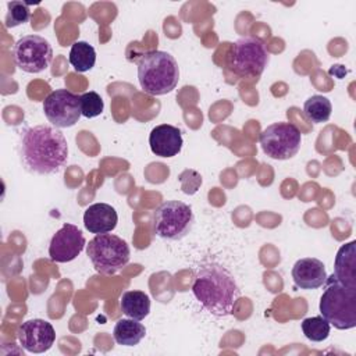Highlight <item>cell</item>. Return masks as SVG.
<instances>
[{"mask_svg":"<svg viewBox=\"0 0 356 356\" xmlns=\"http://www.w3.org/2000/svg\"><path fill=\"white\" fill-rule=\"evenodd\" d=\"M19 154L24 167L33 174L58 172L68 160V143L64 134L51 125H35L21 135Z\"/></svg>","mask_w":356,"mask_h":356,"instance_id":"cell-1","label":"cell"},{"mask_svg":"<svg viewBox=\"0 0 356 356\" xmlns=\"http://www.w3.org/2000/svg\"><path fill=\"white\" fill-rule=\"evenodd\" d=\"M192 292L197 302L216 317L232 314L241 298L234 275L217 263H209L196 270Z\"/></svg>","mask_w":356,"mask_h":356,"instance_id":"cell-2","label":"cell"},{"mask_svg":"<svg viewBox=\"0 0 356 356\" xmlns=\"http://www.w3.org/2000/svg\"><path fill=\"white\" fill-rule=\"evenodd\" d=\"M138 81L145 93L161 96L175 89L179 79L177 60L167 51L152 50L136 60Z\"/></svg>","mask_w":356,"mask_h":356,"instance_id":"cell-3","label":"cell"},{"mask_svg":"<svg viewBox=\"0 0 356 356\" xmlns=\"http://www.w3.org/2000/svg\"><path fill=\"white\" fill-rule=\"evenodd\" d=\"M325 289L320 298L321 316L337 330L356 327V289L342 285L334 275L325 280Z\"/></svg>","mask_w":356,"mask_h":356,"instance_id":"cell-4","label":"cell"},{"mask_svg":"<svg viewBox=\"0 0 356 356\" xmlns=\"http://www.w3.org/2000/svg\"><path fill=\"white\" fill-rule=\"evenodd\" d=\"M95 270L104 275H113L122 270L129 261L131 250L128 243L114 234H96L86 245Z\"/></svg>","mask_w":356,"mask_h":356,"instance_id":"cell-5","label":"cell"},{"mask_svg":"<svg viewBox=\"0 0 356 356\" xmlns=\"http://www.w3.org/2000/svg\"><path fill=\"white\" fill-rule=\"evenodd\" d=\"M229 70L241 78H259L268 63L264 43L253 36H245L232 43L228 57Z\"/></svg>","mask_w":356,"mask_h":356,"instance_id":"cell-6","label":"cell"},{"mask_svg":"<svg viewBox=\"0 0 356 356\" xmlns=\"http://www.w3.org/2000/svg\"><path fill=\"white\" fill-rule=\"evenodd\" d=\"M195 222L191 206L181 200L161 203L153 216L154 234L167 241H179L189 234Z\"/></svg>","mask_w":356,"mask_h":356,"instance_id":"cell-7","label":"cell"},{"mask_svg":"<svg viewBox=\"0 0 356 356\" xmlns=\"http://www.w3.org/2000/svg\"><path fill=\"white\" fill-rule=\"evenodd\" d=\"M259 140L264 154L274 160H288L299 152L302 135L291 122H274L261 131Z\"/></svg>","mask_w":356,"mask_h":356,"instance_id":"cell-8","label":"cell"},{"mask_svg":"<svg viewBox=\"0 0 356 356\" xmlns=\"http://www.w3.org/2000/svg\"><path fill=\"white\" fill-rule=\"evenodd\" d=\"M15 65L28 74L44 71L53 60L51 44L39 35H25L13 47Z\"/></svg>","mask_w":356,"mask_h":356,"instance_id":"cell-9","label":"cell"},{"mask_svg":"<svg viewBox=\"0 0 356 356\" xmlns=\"http://www.w3.org/2000/svg\"><path fill=\"white\" fill-rule=\"evenodd\" d=\"M43 111L56 128H70L81 118L79 96L67 89H56L43 102Z\"/></svg>","mask_w":356,"mask_h":356,"instance_id":"cell-10","label":"cell"},{"mask_svg":"<svg viewBox=\"0 0 356 356\" xmlns=\"http://www.w3.org/2000/svg\"><path fill=\"white\" fill-rule=\"evenodd\" d=\"M86 241L82 231L70 222H65L51 238L49 256L56 263H68L78 257L83 250Z\"/></svg>","mask_w":356,"mask_h":356,"instance_id":"cell-11","label":"cell"},{"mask_svg":"<svg viewBox=\"0 0 356 356\" xmlns=\"http://www.w3.org/2000/svg\"><path fill=\"white\" fill-rule=\"evenodd\" d=\"M56 339L53 325L42 318H32L22 323L18 328L19 345L31 353L47 352Z\"/></svg>","mask_w":356,"mask_h":356,"instance_id":"cell-12","label":"cell"},{"mask_svg":"<svg viewBox=\"0 0 356 356\" xmlns=\"http://www.w3.org/2000/svg\"><path fill=\"white\" fill-rule=\"evenodd\" d=\"M182 132L179 128L170 124L154 127L149 135L152 152L160 157H174L182 149Z\"/></svg>","mask_w":356,"mask_h":356,"instance_id":"cell-13","label":"cell"},{"mask_svg":"<svg viewBox=\"0 0 356 356\" xmlns=\"http://www.w3.org/2000/svg\"><path fill=\"white\" fill-rule=\"evenodd\" d=\"M292 280L300 289L320 288L327 280L325 266L316 257L299 259L292 267Z\"/></svg>","mask_w":356,"mask_h":356,"instance_id":"cell-14","label":"cell"},{"mask_svg":"<svg viewBox=\"0 0 356 356\" xmlns=\"http://www.w3.org/2000/svg\"><path fill=\"white\" fill-rule=\"evenodd\" d=\"M117 222V211L107 203H93L83 213V225L92 234L111 232Z\"/></svg>","mask_w":356,"mask_h":356,"instance_id":"cell-15","label":"cell"},{"mask_svg":"<svg viewBox=\"0 0 356 356\" xmlns=\"http://www.w3.org/2000/svg\"><path fill=\"white\" fill-rule=\"evenodd\" d=\"M332 275L342 285L356 289V241H350L339 248L335 256Z\"/></svg>","mask_w":356,"mask_h":356,"instance_id":"cell-16","label":"cell"},{"mask_svg":"<svg viewBox=\"0 0 356 356\" xmlns=\"http://www.w3.org/2000/svg\"><path fill=\"white\" fill-rule=\"evenodd\" d=\"M120 306L125 316L140 321L150 313V298L143 291H125L120 298Z\"/></svg>","mask_w":356,"mask_h":356,"instance_id":"cell-17","label":"cell"},{"mask_svg":"<svg viewBox=\"0 0 356 356\" xmlns=\"http://www.w3.org/2000/svg\"><path fill=\"white\" fill-rule=\"evenodd\" d=\"M146 335V328L139 320L134 318H121L115 323L113 337L118 345L135 346Z\"/></svg>","mask_w":356,"mask_h":356,"instance_id":"cell-18","label":"cell"},{"mask_svg":"<svg viewBox=\"0 0 356 356\" xmlns=\"http://www.w3.org/2000/svg\"><path fill=\"white\" fill-rule=\"evenodd\" d=\"M68 60L78 72L89 71L96 63V50L88 42L78 40L71 46Z\"/></svg>","mask_w":356,"mask_h":356,"instance_id":"cell-19","label":"cell"},{"mask_svg":"<svg viewBox=\"0 0 356 356\" xmlns=\"http://www.w3.org/2000/svg\"><path fill=\"white\" fill-rule=\"evenodd\" d=\"M331 111H332L331 102L321 95L310 96L303 104L305 117L313 124L328 121L331 117Z\"/></svg>","mask_w":356,"mask_h":356,"instance_id":"cell-20","label":"cell"},{"mask_svg":"<svg viewBox=\"0 0 356 356\" xmlns=\"http://www.w3.org/2000/svg\"><path fill=\"white\" fill-rule=\"evenodd\" d=\"M302 331L307 339L313 342H321L328 338L331 324L323 316L309 317L302 321Z\"/></svg>","mask_w":356,"mask_h":356,"instance_id":"cell-21","label":"cell"},{"mask_svg":"<svg viewBox=\"0 0 356 356\" xmlns=\"http://www.w3.org/2000/svg\"><path fill=\"white\" fill-rule=\"evenodd\" d=\"M31 17V8L28 3L24 1H10L7 3V15H6V25L8 28L18 26L21 24L28 22Z\"/></svg>","mask_w":356,"mask_h":356,"instance_id":"cell-22","label":"cell"},{"mask_svg":"<svg viewBox=\"0 0 356 356\" xmlns=\"http://www.w3.org/2000/svg\"><path fill=\"white\" fill-rule=\"evenodd\" d=\"M79 104H81V113L86 118H95L103 113L104 102L100 97L99 93L90 90L79 96Z\"/></svg>","mask_w":356,"mask_h":356,"instance_id":"cell-23","label":"cell"}]
</instances>
